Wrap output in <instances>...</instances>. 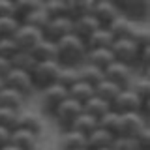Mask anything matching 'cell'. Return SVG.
Listing matches in <instances>:
<instances>
[{
    "instance_id": "obj_7",
    "label": "cell",
    "mask_w": 150,
    "mask_h": 150,
    "mask_svg": "<svg viewBox=\"0 0 150 150\" xmlns=\"http://www.w3.org/2000/svg\"><path fill=\"white\" fill-rule=\"evenodd\" d=\"M73 32V21L69 17H58V19H49L45 30H43V38L49 41L56 43L58 40L69 36Z\"/></svg>"
},
{
    "instance_id": "obj_47",
    "label": "cell",
    "mask_w": 150,
    "mask_h": 150,
    "mask_svg": "<svg viewBox=\"0 0 150 150\" xmlns=\"http://www.w3.org/2000/svg\"><path fill=\"white\" fill-rule=\"evenodd\" d=\"M101 150H112V148H101Z\"/></svg>"
},
{
    "instance_id": "obj_27",
    "label": "cell",
    "mask_w": 150,
    "mask_h": 150,
    "mask_svg": "<svg viewBox=\"0 0 150 150\" xmlns=\"http://www.w3.org/2000/svg\"><path fill=\"white\" fill-rule=\"evenodd\" d=\"M96 128H98V120L94 118V116L86 115V112H81V115L73 120V124L69 126V129L79 131V133H83L84 137H88V135H90Z\"/></svg>"
},
{
    "instance_id": "obj_22",
    "label": "cell",
    "mask_w": 150,
    "mask_h": 150,
    "mask_svg": "<svg viewBox=\"0 0 150 150\" xmlns=\"http://www.w3.org/2000/svg\"><path fill=\"white\" fill-rule=\"evenodd\" d=\"M120 92H122V88L118 86V84L107 81V79H103L100 84H96V86H94V96H98L100 100L107 101L109 105H111L112 101H115V98L118 96Z\"/></svg>"
},
{
    "instance_id": "obj_15",
    "label": "cell",
    "mask_w": 150,
    "mask_h": 150,
    "mask_svg": "<svg viewBox=\"0 0 150 150\" xmlns=\"http://www.w3.org/2000/svg\"><path fill=\"white\" fill-rule=\"evenodd\" d=\"M9 143L13 146H17L19 150H36L38 148V135L30 133L26 129L15 128L11 131V141Z\"/></svg>"
},
{
    "instance_id": "obj_11",
    "label": "cell",
    "mask_w": 150,
    "mask_h": 150,
    "mask_svg": "<svg viewBox=\"0 0 150 150\" xmlns=\"http://www.w3.org/2000/svg\"><path fill=\"white\" fill-rule=\"evenodd\" d=\"M92 17L98 21V25L101 28H107L118 17V6L112 2H107V0H101V2H96L94 6V11H92Z\"/></svg>"
},
{
    "instance_id": "obj_5",
    "label": "cell",
    "mask_w": 150,
    "mask_h": 150,
    "mask_svg": "<svg viewBox=\"0 0 150 150\" xmlns=\"http://www.w3.org/2000/svg\"><path fill=\"white\" fill-rule=\"evenodd\" d=\"M4 86L19 92L23 98L30 96L32 90H34V84H32L30 73H25V71H21V69H13V68L9 69L8 75L4 77Z\"/></svg>"
},
{
    "instance_id": "obj_8",
    "label": "cell",
    "mask_w": 150,
    "mask_h": 150,
    "mask_svg": "<svg viewBox=\"0 0 150 150\" xmlns=\"http://www.w3.org/2000/svg\"><path fill=\"white\" fill-rule=\"evenodd\" d=\"M143 107H144L143 101H141L139 98L129 90V88L122 90L118 96L115 98V101L111 103V109L115 111V112H118V115H126V112H139Z\"/></svg>"
},
{
    "instance_id": "obj_3",
    "label": "cell",
    "mask_w": 150,
    "mask_h": 150,
    "mask_svg": "<svg viewBox=\"0 0 150 150\" xmlns=\"http://www.w3.org/2000/svg\"><path fill=\"white\" fill-rule=\"evenodd\" d=\"M139 47L133 43L131 40L124 38V40H115L111 45V53L115 62H120L128 68H133L135 64L139 62Z\"/></svg>"
},
{
    "instance_id": "obj_23",
    "label": "cell",
    "mask_w": 150,
    "mask_h": 150,
    "mask_svg": "<svg viewBox=\"0 0 150 150\" xmlns=\"http://www.w3.org/2000/svg\"><path fill=\"white\" fill-rule=\"evenodd\" d=\"M133 25H135L133 21H128L124 15H118L109 26H107V30L111 32V36L115 38V40H124V38H129Z\"/></svg>"
},
{
    "instance_id": "obj_16",
    "label": "cell",
    "mask_w": 150,
    "mask_h": 150,
    "mask_svg": "<svg viewBox=\"0 0 150 150\" xmlns=\"http://www.w3.org/2000/svg\"><path fill=\"white\" fill-rule=\"evenodd\" d=\"M98 28H101L100 25H98V21L94 19L92 15H86V17H79L73 21V36H77L79 40L86 41L88 36L92 34V32H96Z\"/></svg>"
},
{
    "instance_id": "obj_29",
    "label": "cell",
    "mask_w": 150,
    "mask_h": 150,
    "mask_svg": "<svg viewBox=\"0 0 150 150\" xmlns=\"http://www.w3.org/2000/svg\"><path fill=\"white\" fill-rule=\"evenodd\" d=\"M92 96H94V88L90 84L83 83V81H77L73 86L68 88V98H71V100H75L77 103H81V105L84 101H88Z\"/></svg>"
},
{
    "instance_id": "obj_46",
    "label": "cell",
    "mask_w": 150,
    "mask_h": 150,
    "mask_svg": "<svg viewBox=\"0 0 150 150\" xmlns=\"http://www.w3.org/2000/svg\"><path fill=\"white\" fill-rule=\"evenodd\" d=\"M4 88H6V86H4V79L0 77V90H4Z\"/></svg>"
},
{
    "instance_id": "obj_42",
    "label": "cell",
    "mask_w": 150,
    "mask_h": 150,
    "mask_svg": "<svg viewBox=\"0 0 150 150\" xmlns=\"http://www.w3.org/2000/svg\"><path fill=\"white\" fill-rule=\"evenodd\" d=\"M13 15V2L11 0H0V17Z\"/></svg>"
},
{
    "instance_id": "obj_38",
    "label": "cell",
    "mask_w": 150,
    "mask_h": 150,
    "mask_svg": "<svg viewBox=\"0 0 150 150\" xmlns=\"http://www.w3.org/2000/svg\"><path fill=\"white\" fill-rule=\"evenodd\" d=\"M129 90L133 92L141 101H143V105H144V103L148 105V98H150V81H148V79H139V81H135L133 86H131Z\"/></svg>"
},
{
    "instance_id": "obj_32",
    "label": "cell",
    "mask_w": 150,
    "mask_h": 150,
    "mask_svg": "<svg viewBox=\"0 0 150 150\" xmlns=\"http://www.w3.org/2000/svg\"><path fill=\"white\" fill-rule=\"evenodd\" d=\"M43 11L49 19H58V17H68V2L66 0H49L43 2Z\"/></svg>"
},
{
    "instance_id": "obj_35",
    "label": "cell",
    "mask_w": 150,
    "mask_h": 150,
    "mask_svg": "<svg viewBox=\"0 0 150 150\" xmlns=\"http://www.w3.org/2000/svg\"><path fill=\"white\" fill-rule=\"evenodd\" d=\"M21 26V21L15 17H0V38H13Z\"/></svg>"
},
{
    "instance_id": "obj_45",
    "label": "cell",
    "mask_w": 150,
    "mask_h": 150,
    "mask_svg": "<svg viewBox=\"0 0 150 150\" xmlns=\"http://www.w3.org/2000/svg\"><path fill=\"white\" fill-rule=\"evenodd\" d=\"M0 150H19V148H17V146H13V144L9 143V144H6V146H4V148H0Z\"/></svg>"
},
{
    "instance_id": "obj_26",
    "label": "cell",
    "mask_w": 150,
    "mask_h": 150,
    "mask_svg": "<svg viewBox=\"0 0 150 150\" xmlns=\"http://www.w3.org/2000/svg\"><path fill=\"white\" fill-rule=\"evenodd\" d=\"M111 111V105L107 101H103L100 100L98 96H92L88 101H84L83 103V112H86V115H90L94 116L96 120H100L103 115H107V112Z\"/></svg>"
},
{
    "instance_id": "obj_18",
    "label": "cell",
    "mask_w": 150,
    "mask_h": 150,
    "mask_svg": "<svg viewBox=\"0 0 150 150\" xmlns=\"http://www.w3.org/2000/svg\"><path fill=\"white\" fill-rule=\"evenodd\" d=\"M112 41H115V38L111 36V32L107 30V28H98L96 32H92V34L88 36V40L84 41V45H86L88 51H92V49H111Z\"/></svg>"
},
{
    "instance_id": "obj_40",
    "label": "cell",
    "mask_w": 150,
    "mask_h": 150,
    "mask_svg": "<svg viewBox=\"0 0 150 150\" xmlns=\"http://www.w3.org/2000/svg\"><path fill=\"white\" fill-rule=\"evenodd\" d=\"M112 150H143L137 139H126V137H116L112 143Z\"/></svg>"
},
{
    "instance_id": "obj_20",
    "label": "cell",
    "mask_w": 150,
    "mask_h": 150,
    "mask_svg": "<svg viewBox=\"0 0 150 150\" xmlns=\"http://www.w3.org/2000/svg\"><path fill=\"white\" fill-rule=\"evenodd\" d=\"M66 2H68V17L71 21H75L79 17L92 15L94 6H96L94 0H66Z\"/></svg>"
},
{
    "instance_id": "obj_17",
    "label": "cell",
    "mask_w": 150,
    "mask_h": 150,
    "mask_svg": "<svg viewBox=\"0 0 150 150\" xmlns=\"http://www.w3.org/2000/svg\"><path fill=\"white\" fill-rule=\"evenodd\" d=\"M28 53L34 56L36 62H56V45L45 38Z\"/></svg>"
},
{
    "instance_id": "obj_13",
    "label": "cell",
    "mask_w": 150,
    "mask_h": 150,
    "mask_svg": "<svg viewBox=\"0 0 150 150\" xmlns=\"http://www.w3.org/2000/svg\"><path fill=\"white\" fill-rule=\"evenodd\" d=\"M115 135L109 133V131L101 129L98 126L96 129L92 131L86 137V150H101V148H111L112 143H115Z\"/></svg>"
},
{
    "instance_id": "obj_25",
    "label": "cell",
    "mask_w": 150,
    "mask_h": 150,
    "mask_svg": "<svg viewBox=\"0 0 150 150\" xmlns=\"http://www.w3.org/2000/svg\"><path fill=\"white\" fill-rule=\"evenodd\" d=\"M41 6H43V2H40V0H15L13 2V17L23 23L30 13H34Z\"/></svg>"
},
{
    "instance_id": "obj_10",
    "label": "cell",
    "mask_w": 150,
    "mask_h": 150,
    "mask_svg": "<svg viewBox=\"0 0 150 150\" xmlns=\"http://www.w3.org/2000/svg\"><path fill=\"white\" fill-rule=\"evenodd\" d=\"M103 77H105L107 81L118 84L122 90H126L129 81H131V68H128V66H124L120 62H112L109 68L103 69Z\"/></svg>"
},
{
    "instance_id": "obj_36",
    "label": "cell",
    "mask_w": 150,
    "mask_h": 150,
    "mask_svg": "<svg viewBox=\"0 0 150 150\" xmlns=\"http://www.w3.org/2000/svg\"><path fill=\"white\" fill-rule=\"evenodd\" d=\"M118 112H115V111H109L107 115H103L100 120H98V126H100L101 129H105V131H109V133H112L116 137V128H118Z\"/></svg>"
},
{
    "instance_id": "obj_12",
    "label": "cell",
    "mask_w": 150,
    "mask_h": 150,
    "mask_svg": "<svg viewBox=\"0 0 150 150\" xmlns=\"http://www.w3.org/2000/svg\"><path fill=\"white\" fill-rule=\"evenodd\" d=\"M66 98H68V90L54 83L53 86H49V88L43 90V94H41V105H43V109L47 112H54L56 107H58Z\"/></svg>"
},
{
    "instance_id": "obj_14",
    "label": "cell",
    "mask_w": 150,
    "mask_h": 150,
    "mask_svg": "<svg viewBox=\"0 0 150 150\" xmlns=\"http://www.w3.org/2000/svg\"><path fill=\"white\" fill-rule=\"evenodd\" d=\"M84 62L88 66H94V68H98V69L103 71L105 68H109V66L115 62V58H112L111 49H92V51H86Z\"/></svg>"
},
{
    "instance_id": "obj_43",
    "label": "cell",
    "mask_w": 150,
    "mask_h": 150,
    "mask_svg": "<svg viewBox=\"0 0 150 150\" xmlns=\"http://www.w3.org/2000/svg\"><path fill=\"white\" fill-rule=\"evenodd\" d=\"M9 141H11V131L6 129V128H0V148L9 144Z\"/></svg>"
},
{
    "instance_id": "obj_2",
    "label": "cell",
    "mask_w": 150,
    "mask_h": 150,
    "mask_svg": "<svg viewBox=\"0 0 150 150\" xmlns=\"http://www.w3.org/2000/svg\"><path fill=\"white\" fill-rule=\"evenodd\" d=\"M58 71H60V64L58 62H38L36 68L32 69V73H30L34 88L45 90V88L53 86L56 83Z\"/></svg>"
},
{
    "instance_id": "obj_34",
    "label": "cell",
    "mask_w": 150,
    "mask_h": 150,
    "mask_svg": "<svg viewBox=\"0 0 150 150\" xmlns=\"http://www.w3.org/2000/svg\"><path fill=\"white\" fill-rule=\"evenodd\" d=\"M47 23H49V17H47V13L43 11V6H41L40 9H36L34 13H30V15H28L25 21H23V25L34 26V28H38V30L43 32L45 26H47Z\"/></svg>"
},
{
    "instance_id": "obj_1",
    "label": "cell",
    "mask_w": 150,
    "mask_h": 150,
    "mask_svg": "<svg viewBox=\"0 0 150 150\" xmlns=\"http://www.w3.org/2000/svg\"><path fill=\"white\" fill-rule=\"evenodd\" d=\"M56 62L62 68H77L86 58V45L77 36L69 34L56 41Z\"/></svg>"
},
{
    "instance_id": "obj_30",
    "label": "cell",
    "mask_w": 150,
    "mask_h": 150,
    "mask_svg": "<svg viewBox=\"0 0 150 150\" xmlns=\"http://www.w3.org/2000/svg\"><path fill=\"white\" fill-rule=\"evenodd\" d=\"M86 148V137L79 131L68 129L62 137V150H83Z\"/></svg>"
},
{
    "instance_id": "obj_24",
    "label": "cell",
    "mask_w": 150,
    "mask_h": 150,
    "mask_svg": "<svg viewBox=\"0 0 150 150\" xmlns=\"http://www.w3.org/2000/svg\"><path fill=\"white\" fill-rule=\"evenodd\" d=\"M9 64H11L13 69H21L25 73H32V69L36 68V60L28 51H17L15 54L9 58Z\"/></svg>"
},
{
    "instance_id": "obj_41",
    "label": "cell",
    "mask_w": 150,
    "mask_h": 150,
    "mask_svg": "<svg viewBox=\"0 0 150 150\" xmlns=\"http://www.w3.org/2000/svg\"><path fill=\"white\" fill-rule=\"evenodd\" d=\"M135 139H137V143L141 144V148H143V150H148V146H150V129L144 126V128L137 133V137H135Z\"/></svg>"
},
{
    "instance_id": "obj_6",
    "label": "cell",
    "mask_w": 150,
    "mask_h": 150,
    "mask_svg": "<svg viewBox=\"0 0 150 150\" xmlns=\"http://www.w3.org/2000/svg\"><path fill=\"white\" fill-rule=\"evenodd\" d=\"M41 40H43V32L34 26L23 25V23L19 26V30L15 32V36H13V41H15L19 51H32Z\"/></svg>"
},
{
    "instance_id": "obj_9",
    "label": "cell",
    "mask_w": 150,
    "mask_h": 150,
    "mask_svg": "<svg viewBox=\"0 0 150 150\" xmlns=\"http://www.w3.org/2000/svg\"><path fill=\"white\" fill-rule=\"evenodd\" d=\"M81 112H83V105H81V103H77L75 100H71V98H66V100L56 107V111L53 112V115H56V118H58L60 124L66 126V128L69 129V126L73 124V120L77 118Z\"/></svg>"
},
{
    "instance_id": "obj_31",
    "label": "cell",
    "mask_w": 150,
    "mask_h": 150,
    "mask_svg": "<svg viewBox=\"0 0 150 150\" xmlns=\"http://www.w3.org/2000/svg\"><path fill=\"white\" fill-rule=\"evenodd\" d=\"M103 79H105V77H103V71H101V69H98V68H94V66L84 64L83 68L79 69V81L90 84L92 88L96 86V84H100Z\"/></svg>"
},
{
    "instance_id": "obj_4",
    "label": "cell",
    "mask_w": 150,
    "mask_h": 150,
    "mask_svg": "<svg viewBox=\"0 0 150 150\" xmlns=\"http://www.w3.org/2000/svg\"><path fill=\"white\" fill-rule=\"evenodd\" d=\"M144 120L139 112H126L118 116V128H116V137L135 139L137 133L144 128Z\"/></svg>"
},
{
    "instance_id": "obj_39",
    "label": "cell",
    "mask_w": 150,
    "mask_h": 150,
    "mask_svg": "<svg viewBox=\"0 0 150 150\" xmlns=\"http://www.w3.org/2000/svg\"><path fill=\"white\" fill-rule=\"evenodd\" d=\"M17 45L13 41V38H0V56L2 58H11L13 54L17 53Z\"/></svg>"
},
{
    "instance_id": "obj_48",
    "label": "cell",
    "mask_w": 150,
    "mask_h": 150,
    "mask_svg": "<svg viewBox=\"0 0 150 150\" xmlns=\"http://www.w3.org/2000/svg\"><path fill=\"white\" fill-rule=\"evenodd\" d=\"M83 150H86V148H83Z\"/></svg>"
},
{
    "instance_id": "obj_19",
    "label": "cell",
    "mask_w": 150,
    "mask_h": 150,
    "mask_svg": "<svg viewBox=\"0 0 150 150\" xmlns=\"http://www.w3.org/2000/svg\"><path fill=\"white\" fill-rule=\"evenodd\" d=\"M17 128L26 129L34 135H40L43 131V122H41V116L36 115V112H19V118H17Z\"/></svg>"
},
{
    "instance_id": "obj_33",
    "label": "cell",
    "mask_w": 150,
    "mask_h": 150,
    "mask_svg": "<svg viewBox=\"0 0 150 150\" xmlns=\"http://www.w3.org/2000/svg\"><path fill=\"white\" fill-rule=\"evenodd\" d=\"M77 81H79V69L77 68H62V66H60L58 77H56V84H60V86H64L66 90H68V88L73 86Z\"/></svg>"
},
{
    "instance_id": "obj_28",
    "label": "cell",
    "mask_w": 150,
    "mask_h": 150,
    "mask_svg": "<svg viewBox=\"0 0 150 150\" xmlns=\"http://www.w3.org/2000/svg\"><path fill=\"white\" fill-rule=\"evenodd\" d=\"M23 103H25V98L19 92L11 90V88L0 90V107H6V109H11V111L19 112V109L23 107Z\"/></svg>"
},
{
    "instance_id": "obj_37",
    "label": "cell",
    "mask_w": 150,
    "mask_h": 150,
    "mask_svg": "<svg viewBox=\"0 0 150 150\" xmlns=\"http://www.w3.org/2000/svg\"><path fill=\"white\" fill-rule=\"evenodd\" d=\"M17 118H19V112L6 109V107H0V128H6L9 131H13L17 128Z\"/></svg>"
},
{
    "instance_id": "obj_21",
    "label": "cell",
    "mask_w": 150,
    "mask_h": 150,
    "mask_svg": "<svg viewBox=\"0 0 150 150\" xmlns=\"http://www.w3.org/2000/svg\"><path fill=\"white\" fill-rule=\"evenodd\" d=\"M122 9L126 13V19H144L148 15V0H128L122 4Z\"/></svg>"
},
{
    "instance_id": "obj_44",
    "label": "cell",
    "mask_w": 150,
    "mask_h": 150,
    "mask_svg": "<svg viewBox=\"0 0 150 150\" xmlns=\"http://www.w3.org/2000/svg\"><path fill=\"white\" fill-rule=\"evenodd\" d=\"M9 69H11V64H9V60L8 58H2V56H0V77H6L8 75V71Z\"/></svg>"
}]
</instances>
